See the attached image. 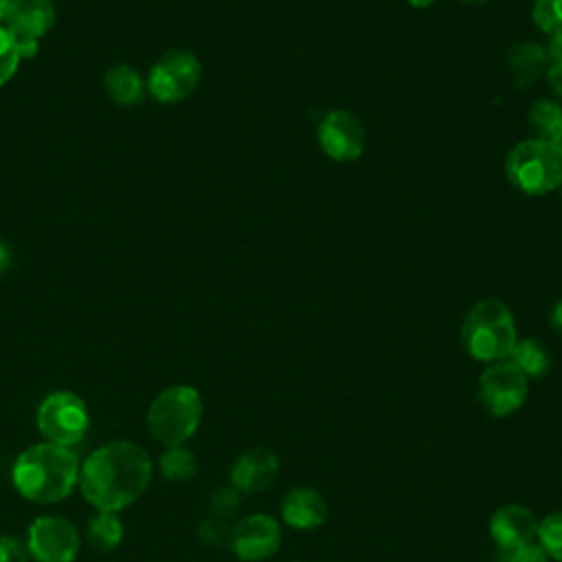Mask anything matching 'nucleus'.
Returning a JSON list of instances; mask_svg holds the SVG:
<instances>
[{
    "instance_id": "obj_32",
    "label": "nucleus",
    "mask_w": 562,
    "mask_h": 562,
    "mask_svg": "<svg viewBox=\"0 0 562 562\" xmlns=\"http://www.w3.org/2000/svg\"><path fill=\"white\" fill-rule=\"evenodd\" d=\"M7 266H9V250H7V246L0 241V272L7 270Z\"/></svg>"
},
{
    "instance_id": "obj_13",
    "label": "nucleus",
    "mask_w": 562,
    "mask_h": 562,
    "mask_svg": "<svg viewBox=\"0 0 562 562\" xmlns=\"http://www.w3.org/2000/svg\"><path fill=\"white\" fill-rule=\"evenodd\" d=\"M279 470L281 463L277 452L268 448H250L233 461L228 481L239 494H259L277 481Z\"/></svg>"
},
{
    "instance_id": "obj_3",
    "label": "nucleus",
    "mask_w": 562,
    "mask_h": 562,
    "mask_svg": "<svg viewBox=\"0 0 562 562\" xmlns=\"http://www.w3.org/2000/svg\"><path fill=\"white\" fill-rule=\"evenodd\" d=\"M516 340L514 314L498 299L476 301L461 323V345L479 362L507 360Z\"/></svg>"
},
{
    "instance_id": "obj_8",
    "label": "nucleus",
    "mask_w": 562,
    "mask_h": 562,
    "mask_svg": "<svg viewBox=\"0 0 562 562\" xmlns=\"http://www.w3.org/2000/svg\"><path fill=\"white\" fill-rule=\"evenodd\" d=\"M529 393V378L509 360L492 362L476 382V400L492 417L516 413Z\"/></svg>"
},
{
    "instance_id": "obj_14",
    "label": "nucleus",
    "mask_w": 562,
    "mask_h": 562,
    "mask_svg": "<svg viewBox=\"0 0 562 562\" xmlns=\"http://www.w3.org/2000/svg\"><path fill=\"white\" fill-rule=\"evenodd\" d=\"M490 538L501 551L516 549L520 544L533 542L538 531V518L533 512L520 503H507L492 512L490 516Z\"/></svg>"
},
{
    "instance_id": "obj_34",
    "label": "nucleus",
    "mask_w": 562,
    "mask_h": 562,
    "mask_svg": "<svg viewBox=\"0 0 562 562\" xmlns=\"http://www.w3.org/2000/svg\"><path fill=\"white\" fill-rule=\"evenodd\" d=\"M9 4H11V0H0V20L4 18V13H7V9H9Z\"/></svg>"
},
{
    "instance_id": "obj_36",
    "label": "nucleus",
    "mask_w": 562,
    "mask_h": 562,
    "mask_svg": "<svg viewBox=\"0 0 562 562\" xmlns=\"http://www.w3.org/2000/svg\"><path fill=\"white\" fill-rule=\"evenodd\" d=\"M555 147L562 151V132H560V136H558V143H555Z\"/></svg>"
},
{
    "instance_id": "obj_22",
    "label": "nucleus",
    "mask_w": 562,
    "mask_h": 562,
    "mask_svg": "<svg viewBox=\"0 0 562 562\" xmlns=\"http://www.w3.org/2000/svg\"><path fill=\"white\" fill-rule=\"evenodd\" d=\"M536 538L542 551L549 555V560L562 562V509L551 512L538 520Z\"/></svg>"
},
{
    "instance_id": "obj_26",
    "label": "nucleus",
    "mask_w": 562,
    "mask_h": 562,
    "mask_svg": "<svg viewBox=\"0 0 562 562\" xmlns=\"http://www.w3.org/2000/svg\"><path fill=\"white\" fill-rule=\"evenodd\" d=\"M501 562H549V555L538 542H527L516 549L501 551Z\"/></svg>"
},
{
    "instance_id": "obj_20",
    "label": "nucleus",
    "mask_w": 562,
    "mask_h": 562,
    "mask_svg": "<svg viewBox=\"0 0 562 562\" xmlns=\"http://www.w3.org/2000/svg\"><path fill=\"white\" fill-rule=\"evenodd\" d=\"M123 538V522L119 512H99L86 525V540L97 551H112Z\"/></svg>"
},
{
    "instance_id": "obj_30",
    "label": "nucleus",
    "mask_w": 562,
    "mask_h": 562,
    "mask_svg": "<svg viewBox=\"0 0 562 562\" xmlns=\"http://www.w3.org/2000/svg\"><path fill=\"white\" fill-rule=\"evenodd\" d=\"M549 325H551V329L558 336H562V299L551 305V310H549Z\"/></svg>"
},
{
    "instance_id": "obj_31",
    "label": "nucleus",
    "mask_w": 562,
    "mask_h": 562,
    "mask_svg": "<svg viewBox=\"0 0 562 562\" xmlns=\"http://www.w3.org/2000/svg\"><path fill=\"white\" fill-rule=\"evenodd\" d=\"M547 57L551 64H560L562 61V35L560 37H549V44H547Z\"/></svg>"
},
{
    "instance_id": "obj_35",
    "label": "nucleus",
    "mask_w": 562,
    "mask_h": 562,
    "mask_svg": "<svg viewBox=\"0 0 562 562\" xmlns=\"http://www.w3.org/2000/svg\"><path fill=\"white\" fill-rule=\"evenodd\" d=\"M461 2H468V4H485L490 0H461Z\"/></svg>"
},
{
    "instance_id": "obj_17",
    "label": "nucleus",
    "mask_w": 562,
    "mask_h": 562,
    "mask_svg": "<svg viewBox=\"0 0 562 562\" xmlns=\"http://www.w3.org/2000/svg\"><path fill=\"white\" fill-rule=\"evenodd\" d=\"M103 86L110 94V99L119 105H136L145 97V79L140 72H136L127 64H114L105 75H103Z\"/></svg>"
},
{
    "instance_id": "obj_25",
    "label": "nucleus",
    "mask_w": 562,
    "mask_h": 562,
    "mask_svg": "<svg viewBox=\"0 0 562 562\" xmlns=\"http://www.w3.org/2000/svg\"><path fill=\"white\" fill-rule=\"evenodd\" d=\"M209 507H211V514L213 518H228L237 512L239 507V492L233 487V485H226V487H217L213 490L211 498H209Z\"/></svg>"
},
{
    "instance_id": "obj_10",
    "label": "nucleus",
    "mask_w": 562,
    "mask_h": 562,
    "mask_svg": "<svg viewBox=\"0 0 562 562\" xmlns=\"http://www.w3.org/2000/svg\"><path fill=\"white\" fill-rule=\"evenodd\" d=\"M55 24V4L53 0H11L2 26L13 37L20 57H33L37 53L40 40Z\"/></svg>"
},
{
    "instance_id": "obj_2",
    "label": "nucleus",
    "mask_w": 562,
    "mask_h": 562,
    "mask_svg": "<svg viewBox=\"0 0 562 562\" xmlns=\"http://www.w3.org/2000/svg\"><path fill=\"white\" fill-rule=\"evenodd\" d=\"M79 459L57 443H33L22 450L11 468L15 492L37 505L64 501L79 481Z\"/></svg>"
},
{
    "instance_id": "obj_9",
    "label": "nucleus",
    "mask_w": 562,
    "mask_h": 562,
    "mask_svg": "<svg viewBox=\"0 0 562 562\" xmlns=\"http://www.w3.org/2000/svg\"><path fill=\"white\" fill-rule=\"evenodd\" d=\"M79 547V531L61 516H37L26 533V549L35 562H75Z\"/></svg>"
},
{
    "instance_id": "obj_24",
    "label": "nucleus",
    "mask_w": 562,
    "mask_h": 562,
    "mask_svg": "<svg viewBox=\"0 0 562 562\" xmlns=\"http://www.w3.org/2000/svg\"><path fill=\"white\" fill-rule=\"evenodd\" d=\"M20 61H22V57H20V50H18L13 37L0 24V86H4L15 75Z\"/></svg>"
},
{
    "instance_id": "obj_4",
    "label": "nucleus",
    "mask_w": 562,
    "mask_h": 562,
    "mask_svg": "<svg viewBox=\"0 0 562 562\" xmlns=\"http://www.w3.org/2000/svg\"><path fill=\"white\" fill-rule=\"evenodd\" d=\"M204 404L198 389L173 384L162 389L147 408V428L165 446H182L202 422Z\"/></svg>"
},
{
    "instance_id": "obj_28",
    "label": "nucleus",
    "mask_w": 562,
    "mask_h": 562,
    "mask_svg": "<svg viewBox=\"0 0 562 562\" xmlns=\"http://www.w3.org/2000/svg\"><path fill=\"white\" fill-rule=\"evenodd\" d=\"M26 542L15 536H0V562H29Z\"/></svg>"
},
{
    "instance_id": "obj_11",
    "label": "nucleus",
    "mask_w": 562,
    "mask_h": 562,
    "mask_svg": "<svg viewBox=\"0 0 562 562\" xmlns=\"http://www.w3.org/2000/svg\"><path fill=\"white\" fill-rule=\"evenodd\" d=\"M325 156L336 162H351L364 151V125L349 110H329L316 132Z\"/></svg>"
},
{
    "instance_id": "obj_19",
    "label": "nucleus",
    "mask_w": 562,
    "mask_h": 562,
    "mask_svg": "<svg viewBox=\"0 0 562 562\" xmlns=\"http://www.w3.org/2000/svg\"><path fill=\"white\" fill-rule=\"evenodd\" d=\"M507 360L514 362L527 378H542L551 369V353L536 338H518Z\"/></svg>"
},
{
    "instance_id": "obj_12",
    "label": "nucleus",
    "mask_w": 562,
    "mask_h": 562,
    "mask_svg": "<svg viewBox=\"0 0 562 562\" xmlns=\"http://www.w3.org/2000/svg\"><path fill=\"white\" fill-rule=\"evenodd\" d=\"M281 527L270 514H248L231 527L228 547L241 562H259L277 553Z\"/></svg>"
},
{
    "instance_id": "obj_29",
    "label": "nucleus",
    "mask_w": 562,
    "mask_h": 562,
    "mask_svg": "<svg viewBox=\"0 0 562 562\" xmlns=\"http://www.w3.org/2000/svg\"><path fill=\"white\" fill-rule=\"evenodd\" d=\"M544 79H547V86L549 90L553 92V97L558 99V103L562 105V61L560 64H551L544 72Z\"/></svg>"
},
{
    "instance_id": "obj_15",
    "label": "nucleus",
    "mask_w": 562,
    "mask_h": 562,
    "mask_svg": "<svg viewBox=\"0 0 562 562\" xmlns=\"http://www.w3.org/2000/svg\"><path fill=\"white\" fill-rule=\"evenodd\" d=\"M279 512L290 529L312 531L327 520V501L318 490L296 485L283 494Z\"/></svg>"
},
{
    "instance_id": "obj_7",
    "label": "nucleus",
    "mask_w": 562,
    "mask_h": 562,
    "mask_svg": "<svg viewBox=\"0 0 562 562\" xmlns=\"http://www.w3.org/2000/svg\"><path fill=\"white\" fill-rule=\"evenodd\" d=\"M200 77V59L191 50L173 48L154 61L147 72L145 86L158 103H178L198 88Z\"/></svg>"
},
{
    "instance_id": "obj_1",
    "label": "nucleus",
    "mask_w": 562,
    "mask_h": 562,
    "mask_svg": "<svg viewBox=\"0 0 562 562\" xmlns=\"http://www.w3.org/2000/svg\"><path fill=\"white\" fill-rule=\"evenodd\" d=\"M147 450L127 439H114L88 454L79 465V490L99 512H121L147 490L151 481Z\"/></svg>"
},
{
    "instance_id": "obj_16",
    "label": "nucleus",
    "mask_w": 562,
    "mask_h": 562,
    "mask_svg": "<svg viewBox=\"0 0 562 562\" xmlns=\"http://www.w3.org/2000/svg\"><path fill=\"white\" fill-rule=\"evenodd\" d=\"M549 66L551 61L547 57V50L533 42H520L507 55L509 77L518 88L533 86Z\"/></svg>"
},
{
    "instance_id": "obj_27",
    "label": "nucleus",
    "mask_w": 562,
    "mask_h": 562,
    "mask_svg": "<svg viewBox=\"0 0 562 562\" xmlns=\"http://www.w3.org/2000/svg\"><path fill=\"white\" fill-rule=\"evenodd\" d=\"M202 542L211 544V547H217V544H228V536H231V527L224 525V520L220 518H209L204 522H200V529H198Z\"/></svg>"
},
{
    "instance_id": "obj_33",
    "label": "nucleus",
    "mask_w": 562,
    "mask_h": 562,
    "mask_svg": "<svg viewBox=\"0 0 562 562\" xmlns=\"http://www.w3.org/2000/svg\"><path fill=\"white\" fill-rule=\"evenodd\" d=\"M413 9H426V7H430L435 0H406Z\"/></svg>"
},
{
    "instance_id": "obj_18",
    "label": "nucleus",
    "mask_w": 562,
    "mask_h": 562,
    "mask_svg": "<svg viewBox=\"0 0 562 562\" xmlns=\"http://www.w3.org/2000/svg\"><path fill=\"white\" fill-rule=\"evenodd\" d=\"M527 125L531 130V138L555 145L562 132V105L553 99H538L529 105Z\"/></svg>"
},
{
    "instance_id": "obj_5",
    "label": "nucleus",
    "mask_w": 562,
    "mask_h": 562,
    "mask_svg": "<svg viewBox=\"0 0 562 562\" xmlns=\"http://www.w3.org/2000/svg\"><path fill=\"white\" fill-rule=\"evenodd\" d=\"M505 176L525 195H547L562 187V151L538 138L520 140L505 156Z\"/></svg>"
},
{
    "instance_id": "obj_21",
    "label": "nucleus",
    "mask_w": 562,
    "mask_h": 562,
    "mask_svg": "<svg viewBox=\"0 0 562 562\" xmlns=\"http://www.w3.org/2000/svg\"><path fill=\"white\" fill-rule=\"evenodd\" d=\"M158 468H160V474L167 481L184 483V481L195 476L198 459H195V452L189 450L184 443L182 446H167V450L158 459Z\"/></svg>"
},
{
    "instance_id": "obj_23",
    "label": "nucleus",
    "mask_w": 562,
    "mask_h": 562,
    "mask_svg": "<svg viewBox=\"0 0 562 562\" xmlns=\"http://www.w3.org/2000/svg\"><path fill=\"white\" fill-rule=\"evenodd\" d=\"M531 20L549 37L562 35V0H533Z\"/></svg>"
},
{
    "instance_id": "obj_6",
    "label": "nucleus",
    "mask_w": 562,
    "mask_h": 562,
    "mask_svg": "<svg viewBox=\"0 0 562 562\" xmlns=\"http://www.w3.org/2000/svg\"><path fill=\"white\" fill-rule=\"evenodd\" d=\"M35 424L44 441L70 448L86 437L90 428V413L77 393L55 391L40 402Z\"/></svg>"
}]
</instances>
